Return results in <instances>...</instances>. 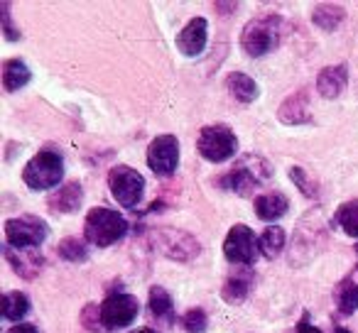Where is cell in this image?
<instances>
[{
	"mask_svg": "<svg viewBox=\"0 0 358 333\" xmlns=\"http://www.w3.org/2000/svg\"><path fill=\"white\" fill-rule=\"evenodd\" d=\"M270 177H273V167L268 159L258 157V154H245L221 179V186H226L238 196H253V191L263 186L265 182H270Z\"/></svg>",
	"mask_w": 358,
	"mask_h": 333,
	"instance_id": "6da1fadb",
	"label": "cell"
},
{
	"mask_svg": "<svg viewBox=\"0 0 358 333\" xmlns=\"http://www.w3.org/2000/svg\"><path fill=\"white\" fill-rule=\"evenodd\" d=\"M128 233V221L113 209H91L84 221V238L96 248H108Z\"/></svg>",
	"mask_w": 358,
	"mask_h": 333,
	"instance_id": "7a4b0ae2",
	"label": "cell"
},
{
	"mask_svg": "<svg viewBox=\"0 0 358 333\" xmlns=\"http://www.w3.org/2000/svg\"><path fill=\"white\" fill-rule=\"evenodd\" d=\"M282 17L280 15H263L250 20L243 27L241 35V47L248 57H265L273 52L282 40Z\"/></svg>",
	"mask_w": 358,
	"mask_h": 333,
	"instance_id": "3957f363",
	"label": "cell"
},
{
	"mask_svg": "<svg viewBox=\"0 0 358 333\" xmlns=\"http://www.w3.org/2000/svg\"><path fill=\"white\" fill-rule=\"evenodd\" d=\"M22 179L32 191H47L64 179V157L57 149H40L22 170Z\"/></svg>",
	"mask_w": 358,
	"mask_h": 333,
	"instance_id": "277c9868",
	"label": "cell"
},
{
	"mask_svg": "<svg viewBox=\"0 0 358 333\" xmlns=\"http://www.w3.org/2000/svg\"><path fill=\"white\" fill-rule=\"evenodd\" d=\"M108 186L113 199L118 201L123 209L135 211L145 196V177L138 170L128 167V164H118L108 175Z\"/></svg>",
	"mask_w": 358,
	"mask_h": 333,
	"instance_id": "5b68a950",
	"label": "cell"
},
{
	"mask_svg": "<svg viewBox=\"0 0 358 333\" xmlns=\"http://www.w3.org/2000/svg\"><path fill=\"white\" fill-rule=\"evenodd\" d=\"M196 149L206 162H226L236 154L238 149V138L229 125H206L201 128L199 140H196Z\"/></svg>",
	"mask_w": 358,
	"mask_h": 333,
	"instance_id": "8992f818",
	"label": "cell"
},
{
	"mask_svg": "<svg viewBox=\"0 0 358 333\" xmlns=\"http://www.w3.org/2000/svg\"><path fill=\"white\" fill-rule=\"evenodd\" d=\"M101 311V326L103 331H120V328L130 326L140 313V302L133 294H108L103 304L99 306Z\"/></svg>",
	"mask_w": 358,
	"mask_h": 333,
	"instance_id": "52a82bcc",
	"label": "cell"
},
{
	"mask_svg": "<svg viewBox=\"0 0 358 333\" xmlns=\"http://www.w3.org/2000/svg\"><path fill=\"white\" fill-rule=\"evenodd\" d=\"M50 235L45 221L35 219V216H20V219H8L6 221V240L10 248L17 250H35Z\"/></svg>",
	"mask_w": 358,
	"mask_h": 333,
	"instance_id": "ba28073f",
	"label": "cell"
},
{
	"mask_svg": "<svg viewBox=\"0 0 358 333\" xmlns=\"http://www.w3.org/2000/svg\"><path fill=\"white\" fill-rule=\"evenodd\" d=\"M260 253V238H255V233L245 223H238L229 230L224 240V255L231 265L238 267H250L255 262Z\"/></svg>",
	"mask_w": 358,
	"mask_h": 333,
	"instance_id": "9c48e42d",
	"label": "cell"
},
{
	"mask_svg": "<svg viewBox=\"0 0 358 333\" xmlns=\"http://www.w3.org/2000/svg\"><path fill=\"white\" fill-rule=\"evenodd\" d=\"M179 164V142L174 135H159L150 142L148 167L157 177H172Z\"/></svg>",
	"mask_w": 358,
	"mask_h": 333,
	"instance_id": "30bf717a",
	"label": "cell"
},
{
	"mask_svg": "<svg viewBox=\"0 0 358 333\" xmlns=\"http://www.w3.org/2000/svg\"><path fill=\"white\" fill-rule=\"evenodd\" d=\"M206 37H209V25L204 17H194L185 25V30L177 35V50L185 57H199L206 47Z\"/></svg>",
	"mask_w": 358,
	"mask_h": 333,
	"instance_id": "8fae6325",
	"label": "cell"
},
{
	"mask_svg": "<svg viewBox=\"0 0 358 333\" xmlns=\"http://www.w3.org/2000/svg\"><path fill=\"white\" fill-rule=\"evenodd\" d=\"M3 255H6V260L10 262V267L25 279H32L42 269V265H45V258H42V253H37V248L35 250H17V248L6 245Z\"/></svg>",
	"mask_w": 358,
	"mask_h": 333,
	"instance_id": "7c38bea8",
	"label": "cell"
},
{
	"mask_svg": "<svg viewBox=\"0 0 358 333\" xmlns=\"http://www.w3.org/2000/svg\"><path fill=\"white\" fill-rule=\"evenodd\" d=\"M334 302L341 316H351L358 309V262L334 289Z\"/></svg>",
	"mask_w": 358,
	"mask_h": 333,
	"instance_id": "4fadbf2b",
	"label": "cell"
},
{
	"mask_svg": "<svg viewBox=\"0 0 358 333\" xmlns=\"http://www.w3.org/2000/svg\"><path fill=\"white\" fill-rule=\"evenodd\" d=\"M348 84V66L346 64H336V66H327L322 69L317 79V91L324 98H338L343 94Z\"/></svg>",
	"mask_w": 358,
	"mask_h": 333,
	"instance_id": "5bb4252c",
	"label": "cell"
},
{
	"mask_svg": "<svg viewBox=\"0 0 358 333\" xmlns=\"http://www.w3.org/2000/svg\"><path fill=\"white\" fill-rule=\"evenodd\" d=\"M255 284V274L250 267H238L224 284V299L231 304H241L250 294Z\"/></svg>",
	"mask_w": 358,
	"mask_h": 333,
	"instance_id": "9a60e30c",
	"label": "cell"
},
{
	"mask_svg": "<svg viewBox=\"0 0 358 333\" xmlns=\"http://www.w3.org/2000/svg\"><path fill=\"white\" fill-rule=\"evenodd\" d=\"M287 209H289L287 196L280 194V191H270V194H263L255 199V216H258L260 221H268V223L280 221L287 214Z\"/></svg>",
	"mask_w": 358,
	"mask_h": 333,
	"instance_id": "2e32d148",
	"label": "cell"
},
{
	"mask_svg": "<svg viewBox=\"0 0 358 333\" xmlns=\"http://www.w3.org/2000/svg\"><path fill=\"white\" fill-rule=\"evenodd\" d=\"M81 201H84V189H81V184L69 182V184L59 186V189L50 196V209L57 211V214H71V211L79 209Z\"/></svg>",
	"mask_w": 358,
	"mask_h": 333,
	"instance_id": "e0dca14e",
	"label": "cell"
},
{
	"mask_svg": "<svg viewBox=\"0 0 358 333\" xmlns=\"http://www.w3.org/2000/svg\"><path fill=\"white\" fill-rule=\"evenodd\" d=\"M278 118L287 125H302L309 123V105H307V91L289 96L278 110Z\"/></svg>",
	"mask_w": 358,
	"mask_h": 333,
	"instance_id": "ac0fdd59",
	"label": "cell"
},
{
	"mask_svg": "<svg viewBox=\"0 0 358 333\" xmlns=\"http://www.w3.org/2000/svg\"><path fill=\"white\" fill-rule=\"evenodd\" d=\"M32 79L30 69H27L25 61L20 59H8L6 64H3V89L6 91H20L22 86H27Z\"/></svg>",
	"mask_w": 358,
	"mask_h": 333,
	"instance_id": "d6986e66",
	"label": "cell"
},
{
	"mask_svg": "<svg viewBox=\"0 0 358 333\" xmlns=\"http://www.w3.org/2000/svg\"><path fill=\"white\" fill-rule=\"evenodd\" d=\"M226 89H229L231 96H234L236 101H241V103H253L260 94L258 84H255L248 74H241V71H236V74H231L229 79H226Z\"/></svg>",
	"mask_w": 358,
	"mask_h": 333,
	"instance_id": "ffe728a7",
	"label": "cell"
},
{
	"mask_svg": "<svg viewBox=\"0 0 358 333\" xmlns=\"http://www.w3.org/2000/svg\"><path fill=\"white\" fill-rule=\"evenodd\" d=\"M150 313H152L157 321L174 323V302L164 287L155 284V287L150 289Z\"/></svg>",
	"mask_w": 358,
	"mask_h": 333,
	"instance_id": "44dd1931",
	"label": "cell"
},
{
	"mask_svg": "<svg viewBox=\"0 0 358 333\" xmlns=\"http://www.w3.org/2000/svg\"><path fill=\"white\" fill-rule=\"evenodd\" d=\"M343 17H346L343 8L341 6H334V3H319V6L314 8V13H312L314 25L322 27L324 32L336 30V27L343 22Z\"/></svg>",
	"mask_w": 358,
	"mask_h": 333,
	"instance_id": "7402d4cb",
	"label": "cell"
},
{
	"mask_svg": "<svg viewBox=\"0 0 358 333\" xmlns=\"http://www.w3.org/2000/svg\"><path fill=\"white\" fill-rule=\"evenodd\" d=\"M0 311H3V318H8V321H20V318H25L30 313V299L22 292H6Z\"/></svg>",
	"mask_w": 358,
	"mask_h": 333,
	"instance_id": "603a6c76",
	"label": "cell"
},
{
	"mask_svg": "<svg viewBox=\"0 0 358 333\" xmlns=\"http://www.w3.org/2000/svg\"><path fill=\"white\" fill-rule=\"evenodd\" d=\"M331 223L341 225L343 233L351 238H358V201H346L343 206H338Z\"/></svg>",
	"mask_w": 358,
	"mask_h": 333,
	"instance_id": "cb8c5ba5",
	"label": "cell"
},
{
	"mask_svg": "<svg viewBox=\"0 0 358 333\" xmlns=\"http://www.w3.org/2000/svg\"><path fill=\"white\" fill-rule=\"evenodd\" d=\"M285 248V230L278 228V225H270V228L263 230L260 235V253L268 260H275Z\"/></svg>",
	"mask_w": 358,
	"mask_h": 333,
	"instance_id": "d4e9b609",
	"label": "cell"
},
{
	"mask_svg": "<svg viewBox=\"0 0 358 333\" xmlns=\"http://www.w3.org/2000/svg\"><path fill=\"white\" fill-rule=\"evenodd\" d=\"M57 253H59V258L66 260V262H86V258H89V250H86V245L81 243L79 238L62 240V243L57 245Z\"/></svg>",
	"mask_w": 358,
	"mask_h": 333,
	"instance_id": "484cf974",
	"label": "cell"
},
{
	"mask_svg": "<svg viewBox=\"0 0 358 333\" xmlns=\"http://www.w3.org/2000/svg\"><path fill=\"white\" fill-rule=\"evenodd\" d=\"M182 326L187 328L189 333H201L206 331V313L201 309H192L182 316Z\"/></svg>",
	"mask_w": 358,
	"mask_h": 333,
	"instance_id": "4316f807",
	"label": "cell"
},
{
	"mask_svg": "<svg viewBox=\"0 0 358 333\" xmlns=\"http://www.w3.org/2000/svg\"><path fill=\"white\" fill-rule=\"evenodd\" d=\"M0 20H3V32H6V40L8 42H15V40H20V30H17L15 25H13V20H10V6H8V3H3V6H0Z\"/></svg>",
	"mask_w": 358,
	"mask_h": 333,
	"instance_id": "83f0119b",
	"label": "cell"
},
{
	"mask_svg": "<svg viewBox=\"0 0 358 333\" xmlns=\"http://www.w3.org/2000/svg\"><path fill=\"white\" fill-rule=\"evenodd\" d=\"M289 179H292L294 184H297L299 189H302V194H304V196H309V199H312V196H317V191H314L312 186H309L307 175H304L302 167H292V170H289Z\"/></svg>",
	"mask_w": 358,
	"mask_h": 333,
	"instance_id": "f1b7e54d",
	"label": "cell"
},
{
	"mask_svg": "<svg viewBox=\"0 0 358 333\" xmlns=\"http://www.w3.org/2000/svg\"><path fill=\"white\" fill-rule=\"evenodd\" d=\"M297 333H322L317 326H312V321H309V311H304V313H302V318H299Z\"/></svg>",
	"mask_w": 358,
	"mask_h": 333,
	"instance_id": "f546056e",
	"label": "cell"
},
{
	"mask_svg": "<svg viewBox=\"0 0 358 333\" xmlns=\"http://www.w3.org/2000/svg\"><path fill=\"white\" fill-rule=\"evenodd\" d=\"M8 333H40V331H37L35 323H17V326H13Z\"/></svg>",
	"mask_w": 358,
	"mask_h": 333,
	"instance_id": "4dcf8cb0",
	"label": "cell"
},
{
	"mask_svg": "<svg viewBox=\"0 0 358 333\" xmlns=\"http://www.w3.org/2000/svg\"><path fill=\"white\" fill-rule=\"evenodd\" d=\"M133 333H157L155 328H138V331H133Z\"/></svg>",
	"mask_w": 358,
	"mask_h": 333,
	"instance_id": "1f68e13d",
	"label": "cell"
},
{
	"mask_svg": "<svg viewBox=\"0 0 358 333\" xmlns=\"http://www.w3.org/2000/svg\"><path fill=\"white\" fill-rule=\"evenodd\" d=\"M334 333H351V331H346V328H341V326H336V331Z\"/></svg>",
	"mask_w": 358,
	"mask_h": 333,
	"instance_id": "d6a6232c",
	"label": "cell"
}]
</instances>
